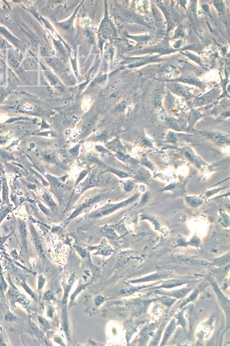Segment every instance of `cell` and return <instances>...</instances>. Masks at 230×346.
Returning <instances> with one entry per match:
<instances>
[{
	"mask_svg": "<svg viewBox=\"0 0 230 346\" xmlns=\"http://www.w3.org/2000/svg\"><path fill=\"white\" fill-rule=\"evenodd\" d=\"M197 134L204 137L205 138L212 140L217 143L229 144L230 135L222 132H210V131H200Z\"/></svg>",
	"mask_w": 230,
	"mask_h": 346,
	"instance_id": "obj_3",
	"label": "cell"
},
{
	"mask_svg": "<svg viewBox=\"0 0 230 346\" xmlns=\"http://www.w3.org/2000/svg\"><path fill=\"white\" fill-rule=\"evenodd\" d=\"M139 142L141 146L144 148H155L153 141L145 134H143L141 136Z\"/></svg>",
	"mask_w": 230,
	"mask_h": 346,
	"instance_id": "obj_12",
	"label": "cell"
},
{
	"mask_svg": "<svg viewBox=\"0 0 230 346\" xmlns=\"http://www.w3.org/2000/svg\"><path fill=\"white\" fill-rule=\"evenodd\" d=\"M164 60L165 59L159 58V55H154V56H146L138 59V60L135 61L133 64L131 65L130 66L131 67H137L145 65L150 63L160 62L161 61H164Z\"/></svg>",
	"mask_w": 230,
	"mask_h": 346,
	"instance_id": "obj_9",
	"label": "cell"
},
{
	"mask_svg": "<svg viewBox=\"0 0 230 346\" xmlns=\"http://www.w3.org/2000/svg\"><path fill=\"white\" fill-rule=\"evenodd\" d=\"M31 232L37 251H38L39 253L41 256H44V251L42 243V241H41L38 234H37V232L33 230H32Z\"/></svg>",
	"mask_w": 230,
	"mask_h": 346,
	"instance_id": "obj_11",
	"label": "cell"
},
{
	"mask_svg": "<svg viewBox=\"0 0 230 346\" xmlns=\"http://www.w3.org/2000/svg\"><path fill=\"white\" fill-rule=\"evenodd\" d=\"M124 15L125 18L129 19H133V18H135V14H134L133 13H132V12L128 11H125V12L124 14Z\"/></svg>",
	"mask_w": 230,
	"mask_h": 346,
	"instance_id": "obj_26",
	"label": "cell"
},
{
	"mask_svg": "<svg viewBox=\"0 0 230 346\" xmlns=\"http://www.w3.org/2000/svg\"><path fill=\"white\" fill-rule=\"evenodd\" d=\"M151 51H154L155 52H157L160 54H170L171 53L177 51V50H174L167 45H161L158 47H155V49H152Z\"/></svg>",
	"mask_w": 230,
	"mask_h": 346,
	"instance_id": "obj_13",
	"label": "cell"
},
{
	"mask_svg": "<svg viewBox=\"0 0 230 346\" xmlns=\"http://www.w3.org/2000/svg\"><path fill=\"white\" fill-rule=\"evenodd\" d=\"M8 195H9V191H8V186H7V183H4L3 186V199L4 203L7 204H8L9 203Z\"/></svg>",
	"mask_w": 230,
	"mask_h": 346,
	"instance_id": "obj_17",
	"label": "cell"
},
{
	"mask_svg": "<svg viewBox=\"0 0 230 346\" xmlns=\"http://www.w3.org/2000/svg\"><path fill=\"white\" fill-rule=\"evenodd\" d=\"M166 86L168 89L175 94L181 96L186 101H190L195 99L197 96L191 93L184 85L177 82H167Z\"/></svg>",
	"mask_w": 230,
	"mask_h": 346,
	"instance_id": "obj_1",
	"label": "cell"
},
{
	"mask_svg": "<svg viewBox=\"0 0 230 346\" xmlns=\"http://www.w3.org/2000/svg\"><path fill=\"white\" fill-rule=\"evenodd\" d=\"M106 136H107V135L105 133H102L99 136V139H101V140H104L106 138Z\"/></svg>",
	"mask_w": 230,
	"mask_h": 346,
	"instance_id": "obj_31",
	"label": "cell"
},
{
	"mask_svg": "<svg viewBox=\"0 0 230 346\" xmlns=\"http://www.w3.org/2000/svg\"><path fill=\"white\" fill-rule=\"evenodd\" d=\"M180 152L185 158L196 166H200L203 163L202 160L195 153L191 147H186L181 148L180 149Z\"/></svg>",
	"mask_w": 230,
	"mask_h": 346,
	"instance_id": "obj_7",
	"label": "cell"
},
{
	"mask_svg": "<svg viewBox=\"0 0 230 346\" xmlns=\"http://www.w3.org/2000/svg\"><path fill=\"white\" fill-rule=\"evenodd\" d=\"M143 158H142V162L144 165H145L147 167L150 168V169H153L155 168L154 165L152 163V162H150V161L148 159V158H147V156L146 155L144 154Z\"/></svg>",
	"mask_w": 230,
	"mask_h": 346,
	"instance_id": "obj_18",
	"label": "cell"
},
{
	"mask_svg": "<svg viewBox=\"0 0 230 346\" xmlns=\"http://www.w3.org/2000/svg\"><path fill=\"white\" fill-rule=\"evenodd\" d=\"M45 159L47 162L50 163H53L56 161V157L52 153H49L45 155Z\"/></svg>",
	"mask_w": 230,
	"mask_h": 346,
	"instance_id": "obj_22",
	"label": "cell"
},
{
	"mask_svg": "<svg viewBox=\"0 0 230 346\" xmlns=\"http://www.w3.org/2000/svg\"><path fill=\"white\" fill-rule=\"evenodd\" d=\"M184 54L189 57L190 59H192L193 61H195L199 64L202 65V60L198 56L193 55V54L188 52H186V53H184Z\"/></svg>",
	"mask_w": 230,
	"mask_h": 346,
	"instance_id": "obj_19",
	"label": "cell"
},
{
	"mask_svg": "<svg viewBox=\"0 0 230 346\" xmlns=\"http://www.w3.org/2000/svg\"><path fill=\"white\" fill-rule=\"evenodd\" d=\"M117 157H118V158H119L121 160H123V161H124V160H125V159H126V156H125V155L124 154L122 153H119L117 154Z\"/></svg>",
	"mask_w": 230,
	"mask_h": 346,
	"instance_id": "obj_29",
	"label": "cell"
},
{
	"mask_svg": "<svg viewBox=\"0 0 230 346\" xmlns=\"http://www.w3.org/2000/svg\"><path fill=\"white\" fill-rule=\"evenodd\" d=\"M167 81V82H177V83L180 82V83L193 85L200 88L203 91H204L206 87L205 84L200 81L198 78L193 76H181L178 78L173 79V80H168Z\"/></svg>",
	"mask_w": 230,
	"mask_h": 346,
	"instance_id": "obj_6",
	"label": "cell"
},
{
	"mask_svg": "<svg viewBox=\"0 0 230 346\" xmlns=\"http://www.w3.org/2000/svg\"><path fill=\"white\" fill-rule=\"evenodd\" d=\"M184 36V32L183 30L181 28H177V30H176L175 34L174 37L175 38H179V37H183Z\"/></svg>",
	"mask_w": 230,
	"mask_h": 346,
	"instance_id": "obj_24",
	"label": "cell"
},
{
	"mask_svg": "<svg viewBox=\"0 0 230 346\" xmlns=\"http://www.w3.org/2000/svg\"><path fill=\"white\" fill-rule=\"evenodd\" d=\"M202 8H203V10L205 11L206 13H208V14H210V11H209V7H208V5L206 4H204L202 6Z\"/></svg>",
	"mask_w": 230,
	"mask_h": 346,
	"instance_id": "obj_28",
	"label": "cell"
},
{
	"mask_svg": "<svg viewBox=\"0 0 230 346\" xmlns=\"http://www.w3.org/2000/svg\"><path fill=\"white\" fill-rule=\"evenodd\" d=\"M49 77L52 85H56L57 84H58V80L53 75L51 74V75H49Z\"/></svg>",
	"mask_w": 230,
	"mask_h": 346,
	"instance_id": "obj_27",
	"label": "cell"
},
{
	"mask_svg": "<svg viewBox=\"0 0 230 346\" xmlns=\"http://www.w3.org/2000/svg\"><path fill=\"white\" fill-rule=\"evenodd\" d=\"M19 232H20L22 238L23 239H26L27 235L26 225H25L24 223L21 222L19 224Z\"/></svg>",
	"mask_w": 230,
	"mask_h": 346,
	"instance_id": "obj_16",
	"label": "cell"
},
{
	"mask_svg": "<svg viewBox=\"0 0 230 346\" xmlns=\"http://www.w3.org/2000/svg\"><path fill=\"white\" fill-rule=\"evenodd\" d=\"M164 90L163 88L155 90L152 97V105L156 109H160L162 107Z\"/></svg>",
	"mask_w": 230,
	"mask_h": 346,
	"instance_id": "obj_10",
	"label": "cell"
},
{
	"mask_svg": "<svg viewBox=\"0 0 230 346\" xmlns=\"http://www.w3.org/2000/svg\"><path fill=\"white\" fill-rule=\"evenodd\" d=\"M10 209L9 207H7V206L3 207L1 209V211H0V222L3 219L7 214L8 212L10 211Z\"/></svg>",
	"mask_w": 230,
	"mask_h": 346,
	"instance_id": "obj_20",
	"label": "cell"
},
{
	"mask_svg": "<svg viewBox=\"0 0 230 346\" xmlns=\"http://www.w3.org/2000/svg\"><path fill=\"white\" fill-rule=\"evenodd\" d=\"M164 120L165 125L172 130L179 132H184L187 130L188 123L184 120L172 116L166 117Z\"/></svg>",
	"mask_w": 230,
	"mask_h": 346,
	"instance_id": "obj_4",
	"label": "cell"
},
{
	"mask_svg": "<svg viewBox=\"0 0 230 346\" xmlns=\"http://www.w3.org/2000/svg\"><path fill=\"white\" fill-rule=\"evenodd\" d=\"M88 34L87 35H88V36H92V35L91 34L89 33V32H88ZM89 38L90 39H92L93 36H89Z\"/></svg>",
	"mask_w": 230,
	"mask_h": 346,
	"instance_id": "obj_32",
	"label": "cell"
},
{
	"mask_svg": "<svg viewBox=\"0 0 230 346\" xmlns=\"http://www.w3.org/2000/svg\"><path fill=\"white\" fill-rule=\"evenodd\" d=\"M44 199L45 201V202L48 205H49L50 206H53L55 205V203L53 202V200L49 194H45L43 196Z\"/></svg>",
	"mask_w": 230,
	"mask_h": 346,
	"instance_id": "obj_21",
	"label": "cell"
},
{
	"mask_svg": "<svg viewBox=\"0 0 230 346\" xmlns=\"http://www.w3.org/2000/svg\"><path fill=\"white\" fill-rule=\"evenodd\" d=\"M97 181V177L95 175H92L88 179L89 184L91 185H93L95 184Z\"/></svg>",
	"mask_w": 230,
	"mask_h": 346,
	"instance_id": "obj_25",
	"label": "cell"
},
{
	"mask_svg": "<svg viewBox=\"0 0 230 346\" xmlns=\"http://www.w3.org/2000/svg\"><path fill=\"white\" fill-rule=\"evenodd\" d=\"M131 199L127 200L126 201L122 202V203H118L116 204H109L104 206L103 208L100 209V210H97L95 212L91 215L92 217H101L104 215H107L108 214L111 213L115 210H117L120 207L125 206L127 204L130 203Z\"/></svg>",
	"mask_w": 230,
	"mask_h": 346,
	"instance_id": "obj_5",
	"label": "cell"
},
{
	"mask_svg": "<svg viewBox=\"0 0 230 346\" xmlns=\"http://www.w3.org/2000/svg\"><path fill=\"white\" fill-rule=\"evenodd\" d=\"M132 183H131L129 182L126 183V186H125V188L129 190H130L132 188Z\"/></svg>",
	"mask_w": 230,
	"mask_h": 346,
	"instance_id": "obj_30",
	"label": "cell"
},
{
	"mask_svg": "<svg viewBox=\"0 0 230 346\" xmlns=\"http://www.w3.org/2000/svg\"><path fill=\"white\" fill-rule=\"evenodd\" d=\"M220 92L219 89H213L209 92L203 94L202 96L196 97L193 101L192 105L194 108L204 106L208 105L218 98Z\"/></svg>",
	"mask_w": 230,
	"mask_h": 346,
	"instance_id": "obj_2",
	"label": "cell"
},
{
	"mask_svg": "<svg viewBox=\"0 0 230 346\" xmlns=\"http://www.w3.org/2000/svg\"><path fill=\"white\" fill-rule=\"evenodd\" d=\"M128 105H128L127 103H125V102H123V103L117 106L116 107V109L119 111H124L127 107Z\"/></svg>",
	"mask_w": 230,
	"mask_h": 346,
	"instance_id": "obj_23",
	"label": "cell"
},
{
	"mask_svg": "<svg viewBox=\"0 0 230 346\" xmlns=\"http://www.w3.org/2000/svg\"><path fill=\"white\" fill-rule=\"evenodd\" d=\"M178 141L177 134L173 131H170L165 137V142L172 144H175Z\"/></svg>",
	"mask_w": 230,
	"mask_h": 346,
	"instance_id": "obj_14",
	"label": "cell"
},
{
	"mask_svg": "<svg viewBox=\"0 0 230 346\" xmlns=\"http://www.w3.org/2000/svg\"><path fill=\"white\" fill-rule=\"evenodd\" d=\"M205 116V115L202 113L199 109H197L196 108H192L189 115L188 126L186 131L187 132H190L191 130H193L197 121Z\"/></svg>",
	"mask_w": 230,
	"mask_h": 346,
	"instance_id": "obj_8",
	"label": "cell"
},
{
	"mask_svg": "<svg viewBox=\"0 0 230 346\" xmlns=\"http://www.w3.org/2000/svg\"><path fill=\"white\" fill-rule=\"evenodd\" d=\"M214 6L220 15H223L225 12V7L222 1H214Z\"/></svg>",
	"mask_w": 230,
	"mask_h": 346,
	"instance_id": "obj_15",
	"label": "cell"
}]
</instances>
